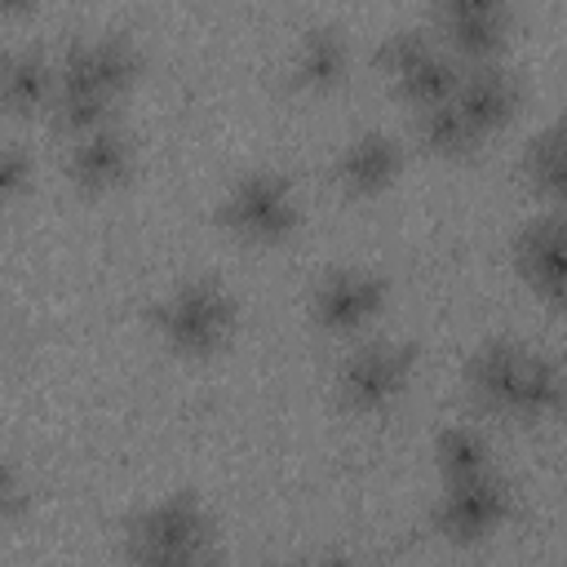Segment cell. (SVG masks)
Wrapping results in <instances>:
<instances>
[{
  "instance_id": "cell-4",
  "label": "cell",
  "mask_w": 567,
  "mask_h": 567,
  "mask_svg": "<svg viewBox=\"0 0 567 567\" xmlns=\"http://www.w3.org/2000/svg\"><path fill=\"white\" fill-rule=\"evenodd\" d=\"M408 368H412V354L403 346H390V341L363 346L341 363V381H337L341 399L354 408H381L403 390Z\"/></svg>"
},
{
  "instance_id": "cell-22",
  "label": "cell",
  "mask_w": 567,
  "mask_h": 567,
  "mask_svg": "<svg viewBox=\"0 0 567 567\" xmlns=\"http://www.w3.org/2000/svg\"><path fill=\"white\" fill-rule=\"evenodd\" d=\"M439 9H443V18L447 13H470V9H505V0H434Z\"/></svg>"
},
{
  "instance_id": "cell-10",
  "label": "cell",
  "mask_w": 567,
  "mask_h": 567,
  "mask_svg": "<svg viewBox=\"0 0 567 567\" xmlns=\"http://www.w3.org/2000/svg\"><path fill=\"white\" fill-rule=\"evenodd\" d=\"M523 368H527V350L523 346H514V341H487L470 359V390H474V399H483L487 408L509 412Z\"/></svg>"
},
{
  "instance_id": "cell-7",
  "label": "cell",
  "mask_w": 567,
  "mask_h": 567,
  "mask_svg": "<svg viewBox=\"0 0 567 567\" xmlns=\"http://www.w3.org/2000/svg\"><path fill=\"white\" fill-rule=\"evenodd\" d=\"M518 266L545 297H567V221L540 217L518 235Z\"/></svg>"
},
{
  "instance_id": "cell-20",
  "label": "cell",
  "mask_w": 567,
  "mask_h": 567,
  "mask_svg": "<svg viewBox=\"0 0 567 567\" xmlns=\"http://www.w3.org/2000/svg\"><path fill=\"white\" fill-rule=\"evenodd\" d=\"M44 89H49V66H44L40 53H18V58H9L4 93H9L13 106H31V102H40Z\"/></svg>"
},
{
  "instance_id": "cell-6",
  "label": "cell",
  "mask_w": 567,
  "mask_h": 567,
  "mask_svg": "<svg viewBox=\"0 0 567 567\" xmlns=\"http://www.w3.org/2000/svg\"><path fill=\"white\" fill-rule=\"evenodd\" d=\"M381 297H385V288L377 275H368L359 266H337L315 284V315L328 328H354L381 310Z\"/></svg>"
},
{
  "instance_id": "cell-3",
  "label": "cell",
  "mask_w": 567,
  "mask_h": 567,
  "mask_svg": "<svg viewBox=\"0 0 567 567\" xmlns=\"http://www.w3.org/2000/svg\"><path fill=\"white\" fill-rule=\"evenodd\" d=\"M204 536H208V518H204V509L190 496H177V501L155 505L133 527L137 554L159 558V563H186V558H195L199 545H204Z\"/></svg>"
},
{
  "instance_id": "cell-25",
  "label": "cell",
  "mask_w": 567,
  "mask_h": 567,
  "mask_svg": "<svg viewBox=\"0 0 567 567\" xmlns=\"http://www.w3.org/2000/svg\"><path fill=\"white\" fill-rule=\"evenodd\" d=\"M4 4H9V9H18V4H22V0H4Z\"/></svg>"
},
{
  "instance_id": "cell-17",
  "label": "cell",
  "mask_w": 567,
  "mask_h": 567,
  "mask_svg": "<svg viewBox=\"0 0 567 567\" xmlns=\"http://www.w3.org/2000/svg\"><path fill=\"white\" fill-rule=\"evenodd\" d=\"M434 461L447 474V483H456V478H470V474L487 470V443L465 425H447L434 443Z\"/></svg>"
},
{
  "instance_id": "cell-5",
  "label": "cell",
  "mask_w": 567,
  "mask_h": 567,
  "mask_svg": "<svg viewBox=\"0 0 567 567\" xmlns=\"http://www.w3.org/2000/svg\"><path fill=\"white\" fill-rule=\"evenodd\" d=\"M505 505H509V492H505V483L492 474V470H483V474H470V478H456L452 487H447V496H443V505H439V523H443V532L447 536H487L501 518H505Z\"/></svg>"
},
{
  "instance_id": "cell-14",
  "label": "cell",
  "mask_w": 567,
  "mask_h": 567,
  "mask_svg": "<svg viewBox=\"0 0 567 567\" xmlns=\"http://www.w3.org/2000/svg\"><path fill=\"white\" fill-rule=\"evenodd\" d=\"M341 71H346V40H341L337 31H328V27L306 31V40H301V49H297V62H292L297 84H306V89H328V84L341 80Z\"/></svg>"
},
{
  "instance_id": "cell-18",
  "label": "cell",
  "mask_w": 567,
  "mask_h": 567,
  "mask_svg": "<svg viewBox=\"0 0 567 567\" xmlns=\"http://www.w3.org/2000/svg\"><path fill=\"white\" fill-rule=\"evenodd\" d=\"M421 137H425L430 146H439V151H465V146L478 137V128H474L470 115L456 106V97H447V102L421 106Z\"/></svg>"
},
{
  "instance_id": "cell-24",
  "label": "cell",
  "mask_w": 567,
  "mask_h": 567,
  "mask_svg": "<svg viewBox=\"0 0 567 567\" xmlns=\"http://www.w3.org/2000/svg\"><path fill=\"white\" fill-rule=\"evenodd\" d=\"M554 128H558V133H563V137H567V111H563V120H558V124H554Z\"/></svg>"
},
{
  "instance_id": "cell-8",
  "label": "cell",
  "mask_w": 567,
  "mask_h": 567,
  "mask_svg": "<svg viewBox=\"0 0 567 567\" xmlns=\"http://www.w3.org/2000/svg\"><path fill=\"white\" fill-rule=\"evenodd\" d=\"M133 49L115 35L106 40H93V44H80L71 49L66 66H62V89H84V93H102L111 97L128 75H133Z\"/></svg>"
},
{
  "instance_id": "cell-9",
  "label": "cell",
  "mask_w": 567,
  "mask_h": 567,
  "mask_svg": "<svg viewBox=\"0 0 567 567\" xmlns=\"http://www.w3.org/2000/svg\"><path fill=\"white\" fill-rule=\"evenodd\" d=\"M456 106L470 115V124L478 133H487L492 124H501L514 102H518V84L505 66H492V62H478L470 71H461V84H456Z\"/></svg>"
},
{
  "instance_id": "cell-16",
  "label": "cell",
  "mask_w": 567,
  "mask_h": 567,
  "mask_svg": "<svg viewBox=\"0 0 567 567\" xmlns=\"http://www.w3.org/2000/svg\"><path fill=\"white\" fill-rule=\"evenodd\" d=\"M447 44L470 53V58H492L505 40V9H470V13H447Z\"/></svg>"
},
{
  "instance_id": "cell-13",
  "label": "cell",
  "mask_w": 567,
  "mask_h": 567,
  "mask_svg": "<svg viewBox=\"0 0 567 567\" xmlns=\"http://www.w3.org/2000/svg\"><path fill=\"white\" fill-rule=\"evenodd\" d=\"M563 399H567L563 368L554 359H545V354H527V368L518 377V390H514L509 412H518V416H545V412L563 408Z\"/></svg>"
},
{
  "instance_id": "cell-12",
  "label": "cell",
  "mask_w": 567,
  "mask_h": 567,
  "mask_svg": "<svg viewBox=\"0 0 567 567\" xmlns=\"http://www.w3.org/2000/svg\"><path fill=\"white\" fill-rule=\"evenodd\" d=\"M128 168V146H124V137L120 133H111V128H89L80 142H75V151H71V173H75V182H84V186H111L120 173Z\"/></svg>"
},
{
  "instance_id": "cell-11",
  "label": "cell",
  "mask_w": 567,
  "mask_h": 567,
  "mask_svg": "<svg viewBox=\"0 0 567 567\" xmlns=\"http://www.w3.org/2000/svg\"><path fill=\"white\" fill-rule=\"evenodd\" d=\"M399 168V146L385 133H363L341 151V182L350 190H381Z\"/></svg>"
},
{
  "instance_id": "cell-23",
  "label": "cell",
  "mask_w": 567,
  "mask_h": 567,
  "mask_svg": "<svg viewBox=\"0 0 567 567\" xmlns=\"http://www.w3.org/2000/svg\"><path fill=\"white\" fill-rule=\"evenodd\" d=\"M18 182H22V155L9 146L4 151V186H18Z\"/></svg>"
},
{
  "instance_id": "cell-19",
  "label": "cell",
  "mask_w": 567,
  "mask_h": 567,
  "mask_svg": "<svg viewBox=\"0 0 567 567\" xmlns=\"http://www.w3.org/2000/svg\"><path fill=\"white\" fill-rule=\"evenodd\" d=\"M527 168H532V177H536L545 190H554L558 199H567V137H563L558 128L540 133V137L527 146Z\"/></svg>"
},
{
  "instance_id": "cell-1",
  "label": "cell",
  "mask_w": 567,
  "mask_h": 567,
  "mask_svg": "<svg viewBox=\"0 0 567 567\" xmlns=\"http://www.w3.org/2000/svg\"><path fill=\"white\" fill-rule=\"evenodd\" d=\"M235 319V306L230 297L208 284V279H195V284H182L177 292H168L155 310V323L159 332L177 346V350H213L226 328Z\"/></svg>"
},
{
  "instance_id": "cell-21",
  "label": "cell",
  "mask_w": 567,
  "mask_h": 567,
  "mask_svg": "<svg viewBox=\"0 0 567 567\" xmlns=\"http://www.w3.org/2000/svg\"><path fill=\"white\" fill-rule=\"evenodd\" d=\"M434 44L425 40V31H394L381 49H377V66L385 71V75H403L416 58H425Z\"/></svg>"
},
{
  "instance_id": "cell-2",
  "label": "cell",
  "mask_w": 567,
  "mask_h": 567,
  "mask_svg": "<svg viewBox=\"0 0 567 567\" xmlns=\"http://www.w3.org/2000/svg\"><path fill=\"white\" fill-rule=\"evenodd\" d=\"M292 217H297L292 190L275 173H248V177H239L230 186L226 204H221V221L235 226L248 239H275V235H284L292 226Z\"/></svg>"
},
{
  "instance_id": "cell-15",
  "label": "cell",
  "mask_w": 567,
  "mask_h": 567,
  "mask_svg": "<svg viewBox=\"0 0 567 567\" xmlns=\"http://www.w3.org/2000/svg\"><path fill=\"white\" fill-rule=\"evenodd\" d=\"M394 84H399V93L412 97L416 106H434V102H447V97L456 93V84H461V66H456L447 53L430 49V53L416 58L403 75H394Z\"/></svg>"
}]
</instances>
